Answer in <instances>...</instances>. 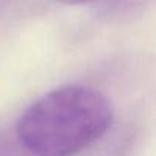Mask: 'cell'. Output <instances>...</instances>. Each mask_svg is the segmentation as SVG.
<instances>
[{
  "label": "cell",
  "instance_id": "cell-1",
  "mask_svg": "<svg viewBox=\"0 0 156 156\" xmlns=\"http://www.w3.org/2000/svg\"><path fill=\"white\" fill-rule=\"evenodd\" d=\"M109 98L89 86H64L35 101L17 122L20 144L34 156H73L110 127Z\"/></svg>",
  "mask_w": 156,
  "mask_h": 156
},
{
  "label": "cell",
  "instance_id": "cell-2",
  "mask_svg": "<svg viewBox=\"0 0 156 156\" xmlns=\"http://www.w3.org/2000/svg\"><path fill=\"white\" fill-rule=\"evenodd\" d=\"M61 3H66V5H80V3H87V2H92V0H58Z\"/></svg>",
  "mask_w": 156,
  "mask_h": 156
}]
</instances>
